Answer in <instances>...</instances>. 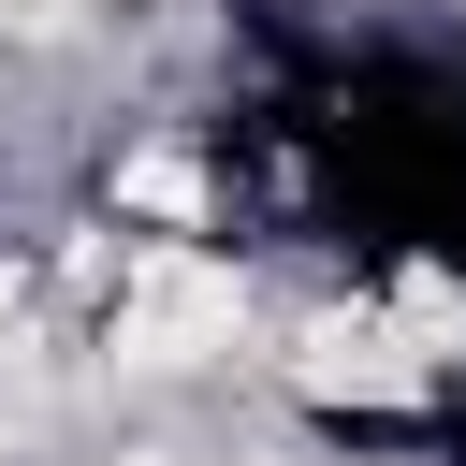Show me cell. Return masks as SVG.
Instances as JSON below:
<instances>
[{
  "label": "cell",
  "instance_id": "3957f363",
  "mask_svg": "<svg viewBox=\"0 0 466 466\" xmlns=\"http://www.w3.org/2000/svg\"><path fill=\"white\" fill-rule=\"evenodd\" d=\"M451 15H466V0H451Z\"/></svg>",
  "mask_w": 466,
  "mask_h": 466
},
{
  "label": "cell",
  "instance_id": "7a4b0ae2",
  "mask_svg": "<svg viewBox=\"0 0 466 466\" xmlns=\"http://www.w3.org/2000/svg\"><path fill=\"white\" fill-rule=\"evenodd\" d=\"M0 320H29V248H0Z\"/></svg>",
  "mask_w": 466,
  "mask_h": 466
},
{
  "label": "cell",
  "instance_id": "6da1fadb",
  "mask_svg": "<svg viewBox=\"0 0 466 466\" xmlns=\"http://www.w3.org/2000/svg\"><path fill=\"white\" fill-rule=\"evenodd\" d=\"M262 335L277 320H262V291H248V262L218 233H131L116 248V291L87 320V364L116 393H189V379H233Z\"/></svg>",
  "mask_w": 466,
  "mask_h": 466
}]
</instances>
